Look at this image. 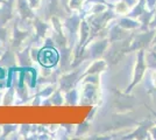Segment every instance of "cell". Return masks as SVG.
Here are the masks:
<instances>
[{
	"mask_svg": "<svg viewBox=\"0 0 156 140\" xmlns=\"http://www.w3.org/2000/svg\"><path fill=\"white\" fill-rule=\"evenodd\" d=\"M56 60H57V55H56V53L54 50L47 49V50H43L42 53L40 54V61H41V63L47 66V67L52 66L56 62Z\"/></svg>",
	"mask_w": 156,
	"mask_h": 140,
	"instance_id": "6da1fadb",
	"label": "cell"
}]
</instances>
